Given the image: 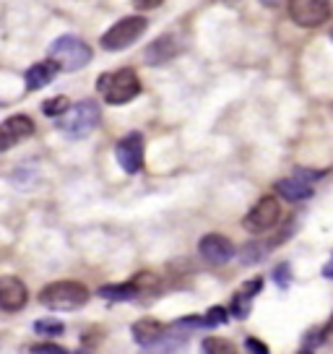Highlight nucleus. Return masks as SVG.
Here are the masks:
<instances>
[{
  "label": "nucleus",
  "mask_w": 333,
  "mask_h": 354,
  "mask_svg": "<svg viewBox=\"0 0 333 354\" xmlns=\"http://www.w3.org/2000/svg\"><path fill=\"white\" fill-rule=\"evenodd\" d=\"M102 120V110L94 100H84L78 104H70V110L66 112V120H60V133L66 138L81 141L86 138Z\"/></svg>",
  "instance_id": "nucleus-1"
},
{
  "label": "nucleus",
  "mask_w": 333,
  "mask_h": 354,
  "mask_svg": "<svg viewBox=\"0 0 333 354\" xmlns=\"http://www.w3.org/2000/svg\"><path fill=\"white\" fill-rule=\"evenodd\" d=\"M99 94L107 104H128L141 94V81L131 68H122L117 73H104L99 76Z\"/></svg>",
  "instance_id": "nucleus-2"
},
{
  "label": "nucleus",
  "mask_w": 333,
  "mask_h": 354,
  "mask_svg": "<svg viewBox=\"0 0 333 354\" xmlns=\"http://www.w3.org/2000/svg\"><path fill=\"white\" fill-rule=\"evenodd\" d=\"M39 302L50 310L68 313V310L84 308L89 302V289L84 287V284H78V281H55V284L42 289Z\"/></svg>",
  "instance_id": "nucleus-3"
},
{
  "label": "nucleus",
  "mask_w": 333,
  "mask_h": 354,
  "mask_svg": "<svg viewBox=\"0 0 333 354\" xmlns=\"http://www.w3.org/2000/svg\"><path fill=\"white\" fill-rule=\"evenodd\" d=\"M50 57L60 63V71H81L91 63V47L76 34H63L50 44Z\"/></svg>",
  "instance_id": "nucleus-4"
},
{
  "label": "nucleus",
  "mask_w": 333,
  "mask_h": 354,
  "mask_svg": "<svg viewBox=\"0 0 333 354\" xmlns=\"http://www.w3.org/2000/svg\"><path fill=\"white\" fill-rule=\"evenodd\" d=\"M146 29H149V21L144 16H125L102 34V47L107 53H120L125 47H131L135 39H141Z\"/></svg>",
  "instance_id": "nucleus-5"
},
{
  "label": "nucleus",
  "mask_w": 333,
  "mask_h": 354,
  "mask_svg": "<svg viewBox=\"0 0 333 354\" xmlns=\"http://www.w3.org/2000/svg\"><path fill=\"white\" fill-rule=\"evenodd\" d=\"M333 16L331 0H289V19L302 29L323 26Z\"/></svg>",
  "instance_id": "nucleus-6"
},
{
  "label": "nucleus",
  "mask_w": 333,
  "mask_h": 354,
  "mask_svg": "<svg viewBox=\"0 0 333 354\" xmlns=\"http://www.w3.org/2000/svg\"><path fill=\"white\" fill-rule=\"evenodd\" d=\"M278 219H281V203L274 196H266V198H260L253 209L247 211L245 227L250 232H268V230L276 227Z\"/></svg>",
  "instance_id": "nucleus-7"
},
{
  "label": "nucleus",
  "mask_w": 333,
  "mask_h": 354,
  "mask_svg": "<svg viewBox=\"0 0 333 354\" xmlns=\"http://www.w3.org/2000/svg\"><path fill=\"white\" fill-rule=\"evenodd\" d=\"M115 156H117V162L128 175L141 172L144 169V136L141 133H128L115 146Z\"/></svg>",
  "instance_id": "nucleus-8"
},
{
  "label": "nucleus",
  "mask_w": 333,
  "mask_h": 354,
  "mask_svg": "<svg viewBox=\"0 0 333 354\" xmlns=\"http://www.w3.org/2000/svg\"><path fill=\"white\" fill-rule=\"evenodd\" d=\"M34 133V122L26 115H13L8 120L0 122V151H8L13 146H19Z\"/></svg>",
  "instance_id": "nucleus-9"
},
{
  "label": "nucleus",
  "mask_w": 333,
  "mask_h": 354,
  "mask_svg": "<svg viewBox=\"0 0 333 354\" xmlns=\"http://www.w3.org/2000/svg\"><path fill=\"white\" fill-rule=\"evenodd\" d=\"M200 258L211 266H224L234 258V245L224 234H206L198 243Z\"/></svg>",
  "instance_id": "nucleus-10"
},
{
  "label": "nucleus",
  "mask_w": 333,
  "mask_h": 354,
  "mask_svg": "<svg viewBox=\"0 0 333 354\" xmlns=\"http://www.w3.org/2000/svg\"><path fill=\"white\" fill-rule=\"evenodd\" d=\"M26 302H29V292L21 279L0 277V310L3 313H19L26 308Z\"/></svg>",
  "instance_id": "nucleus-11"
},
{
  "label": "nucleus",
  "mask_w": 333,
  "mask_h": 354,
  "mask_svg": "<svg viewBox=\"0 0 333 354\" xmlns=\"http://www.w3.org/2000/svg\"><path fill=\"white\" fill-rule=\"evenodd\" d=\"M60 73V63L57 60H42V63H34L29 71H26V88L29 91H39V88H45L53 78Z\"/></svg>",
  "instance_id": "nucleus-12"
},
{
  "label": "nucleus",
  "mask_w": 333,
  "mask_h": 354,
  "mask_svg": "<svg viewBox=\"0 0 333 354\" xmlns=\"http://www.w3.org/2000/svg\"><path fill=\"white\" fill-rule=\"evenodd\" d=\"M178 53H180L178 37H175V34H164V37H159V39L146 50V63H149V66H162L166 60H172Z\"/></svg>",
  "instance_id": "nucleus-13"
},
{
  "label": "nucleus",
  "mask_w": 333,
  "mask_h": 354,
  "mask_svg": "<svg viewBox=\"0 0 333 354\" xmlns=\"http://www.w3.org/2000/svg\"><path fill=\"white\" fill-rule=\"evenodd\" d=\"M278 196L289 203H300V201H307L312 196V185L305 183L300 177H287V180H278L276 183Z\"/></svg>",
  "instance_id": "nucleus-14"
},
{
  "label": "nucleus",
  "mask_w": 333,
  "mask_h": 354,
  "mask_svg": "<svg viewBox=\"0 0 333 354\" xmlns=\"http://www.w3.org/2000/svg\"><path fill=\"white\" fill-rule=\"evenodd\" d=\"M133 339L141 346H156V344L162 342V336H164V326L162 323H156V321H151V318H144V321H138V323H133Z\"/></svg>",
  "instance_id": "nucleus-15"
},
{
  "label": "nucleus",
  "mask_w": 333,
  "mask_h": 354,
  "mask_svg": "<svg viewBox=\"0 0 333 354\" xmlns=\"http://www.w3.org/2000/svg\"><path fill=\"white\" fill-rule=\"evenodd\" d=\"M141 295V289L135 281H128V284H115V287H102L99 297L104 299H115V302H122V299H135Z\"/></svg>",
  "instance_id": "nucleus-16"
},
{
  "label": "nucleus",
  "mask_w": 333,
  "mask_h": 354,
  "mask_svg": "<svg viewBox=\"0 0 333 354\" xmlns=\"http://www.w3.org/2000/svg\"><path fill=\"white\" fill-rule=\"evenodd\" d=\"M250 310H253V295H247L245 289H240L237 295H234V299H232V315L234 318H247L250 315Z\"/></svg>",
  "instance_id": "nucleus-17"
},
{
  "label": "nucleus",
  "mask_w": 333,
  "mask_h": 354,
  "mask_svg": "<svg viewBox=\"0 0 333 354\" xmlns=\"http://www.w3.org/2000/svg\"><path fill=\"white\" fill-rule=\"evenodd\" d=\"M70 110V100L68 97H55V100H47L45 104H42V112H45L47 118H60V115H66V112Z\"/></svg>",
  "instance_id": "nucleus-18"
},
{
  "label": "nucleus",
  "mask_w": 333,
  "mask_h": 354,
  "mask_svg": "<svg viewBox=\"0 0 333 354\" xmlns=\"http://www.w3.org/2000/svg\"><path fill=\"white\" fill-rule=\"evenodd\" d=\"M266 250H268V245H258V243H253V245H247L242 253H240V261H242L245 266H250V263H258V261H263L266 258Z\"/></svg>",
  "instance_id": "nucleus-19"
},
{
  "label": "nucleus",
  "mask_w": 333,
  "mask_h": 354,
  "mask_svg": "<svg viewBox=\"0 0 333 354\" xmlns=\"http://www.w3.org/2000/svg\"><path fill=\"white\" fill-rule=\"evenodd\" d=\"M34 331L42 333V336H57V333L66 331V326H63L60 321H53V318H50V321H37V323H34Z\"/></svg>",
  "instance_id": "nucleus-20"
},
{
  "label": "nucleus",
  "mask_w": 333,
  "mask_h": 354,
  "mask_svg": "<svg viewBox=\"0 0 333 354\" xmlns=\"http://www.w3.org/2000/svg\"><path fill=\"white\" fill-rule=\"evenodd\" d=\"M203 352H209V354H216V352H227V354H232L237 352V346L229 342H222V339H206L203 342Z\"/></svg>",
  "instance_id": "nucleus-21"
},
{
  "label": "nucleus",
  "mask_w": 333,
  "mask_h": 354,
  "mask_svg": "<svg viewBox=\"0 0 333 354\" xmlns=\"http://www.w3.org/2000/svg\"><path fill=\"white\" fill-rule=\"evenodd\" d=\"M227 323V310L224 308H211L209 313H206V318H203V326H209V328H213V326H224Z\"/></svg>",
  "instance_id": "nucleus-22"
},
{
  "label": "nucleus",
  "mask_w": 333,
  "mask_h": 354,
  "mask_svg": "<svg viewBox=\"0 0 333 354\" xmlns=\"http://www.w3.org/2000/svg\"><path fill=\"white\" fill-rule=\"evenodd\" d=\"M274 281H276L278 287H284V289L289 287V263H281L276 271H274Z\"/></svg>",
  "instance_id": "nucleus-23"
},
{
  "label": "nucleus",
  "mask_w": 333,
  "mask_h": 354,
  "mask_svg": "<svg viewBox=\"0 0 333 354\" xmlns=\"http://www.w3.org/2000/svg\"><path fill=\"white\" fill-rule=\"evenodd\" d=\"M162 3H164V0H133L135 11H154Z\"/></svg>",
  "instance_id": "nucleus-24"
},
{
  "label": "nucleus",
  "mask_w": 333,
  "mask_h": 354,
  "mask_svg": "<svg viewBox=\"0 0 333 354\" xmlns=\"http://www.w3.org/2000/svg\"><path fill=\"white\" fill-rule=\"evenodd\" d=\"M245 349L256 354H268V346L263 342H258V339H247V342H245Z\"/></svg>",
  "instance_id": "nucleus-25"
},
{
  "label": "nucleus",
  "mask_w": 333,
  "mask_h": 354,
  "mask_svg": "<svg viewBox=\"0 0 333 354\" xmlns=\"http://www.w3.org/2000/svg\"><path fill=\"white\" fill-rule=\"evenodd\" d=\"M29 349H32V352H66V349H63V346H57V344H32V346H29Z\"/></svg>",
  "instance_id": "nucleus-26"
},
{
  "label": "nucleus",
  "mask_w": 333,
  "mask_h": 354,
  "mask_svg": "<svg viewBox=\"0 0 333 354\" xmlns=\"http://www.w3.org/2000/svg\"><path fill=\"white\" fill-rule=\"evenodd\" d=\"M323 277L331 279V281H333V255H331V261H328V263L323 266Z\"/></svg>",
  "instance_id": "nucleus-27"
},
{
  "label": "nucleus",
  "mask_w": 333,
  "mask_h": 354,
  "mask_svg": "<svg viewBox=\"0 0 333 354\" xmlns=\"http://www.w3.org/2000/svg\"><path fill=\"white\" fill-rule=\"evenodd\" d=\"M260 3H263V6H268V8H276L281 0H260Z\"/></svg>",
  "instance_id": "nucleus-28"
},
{
  "label": "nucleus",
  "mask_w": 333,
  "mask_h": 354,
  "mask_svg": "<svg viewBox=\"0 0 333 354\" xmlns=\"http://www.w3.org/2000/svg\"><path fill=\"white\" fill-rule=\"evenodd\" d=\"M331 39H333V32H331Z\"/></svg>",
  "instance_id": "nucleus-29"
}]
</instances>
